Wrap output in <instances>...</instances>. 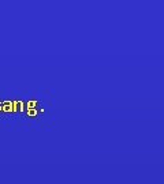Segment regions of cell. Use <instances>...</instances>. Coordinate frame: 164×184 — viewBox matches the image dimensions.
Returning a JSON list of instances; mask_svg holds the SVG:
<instances>
[{
	"label": "cell",
	"instance_id": "6",
	"mask_svg": "<svg viewBox=\"0 0 164 184\" xmlns=\"http://www.w3.org/2000/svg\"><path fill=\"white\" fill-rule=\"evenodd\" d=\"M0 110H2V102H0Z\"/></svg>",
	"mask_w": 164,
	"mask_h": 184
},
{
	"label": "cell",
	"instance_id": "3",
	"mask_svg": "<svg viewBox=\"0 0 164 184\" xmlns=\"http://www.w3.org/2000/svg\"><path fill=\"white\" fill-rule=\"evenodd\" d=\"M26 113H28V116H30V117H36L37 116V109H26Z\"/></svg>",
	"mask_w": 164,
	"mask_h": 184
},
{
	"label": "cell",
	"instance_id": "1",
	"mask_svg": "<svg viewBox=\"0 0 164 184\" xmlns=\"http://www.w3.org/2000/svg\"><path fill=\"white\" fill-rule=\"evenodd\" d=\"M2 110L3 112H13V101H3L2 102Z\"/></svg>",
	"mask_w": 164,
	"mask_h": 184
},
{
	"label": "cell",
	"instance_id": "5",
	"mask_svg": "<svg viewBox=\"0 0 164 184\" xmlns=\"http://www.w3.org/2000/svg\"><path fill=\"white\" fill-rule=\"evenodd\" d=\"M18 110V101H13V112Z\"/></svg>",
	"mask_w": 164,
	"mask_h": 184
},
{
	"label": "cell",
	"instance_id": "4",
	"mask_svg": "<svg viewBox=\"0 0 164 184\" xmlns=\"http://www.w3.org/2000/svg\"><path fill=\"white\" fill-rule=\"evenodd\" d=\"M18 110H20V112L25 110V102L23 101H18Z\"/></svg>",
	"mask_w": 164,
	"mask_h": 184
},
{
	"label": "cell",
	"instance_id": "2",
	"mask_svg": "<svg viewBox=\"0 0 164 184\" xmlns=\"http://www.w3.org/2000/svg\"><path fill=\"white\" fill-rule=\"evenodd\" d=\"M37 102L36 100H30V101H28L25 104V109H36V106H37Z\"/></svg>",
	"mask_w": 164,
	"mask_h": 184
}]
</instances>
